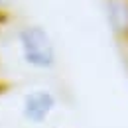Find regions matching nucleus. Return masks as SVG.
Instances as JSON below:
<instances>
[{"instance_id":"7ed1b4c3","label":"nucleus","mask_w":128,"mask_h":128,"mask_svg":"<svg viewBox=\"0 0 128 128\" xmlns=\"http://www.w3.org/2000/svg\"><path fill=\"white\" fill-rule=\"evenodd\" d=\"M106 16H108L112 30L128 40V0H108Z\"/></svg>"},{"instance_id":"f257e3e1","label":"nucleus","mask_w":128,"mask_h":128,"mask_svg":"<svg viewBox=\"0 0 128 128\" xmlns=\"http://www.w3.org/2000/svg\"><path fill=\"white\" fill-rule=\"evenodd\" d=\"M24 61L36 69H49L55 65V46L42 26H26L18 34Z\"/></svg>"},{"instance_id":"f03ea898","label":"nucleus","mask_w":128,"mask_h":128,"mask_svg":"<svg viewBox=\"0 0 128 128\" xmlns=\"http://www.w3.org/2000/svg\"><path fill=\"white\" fill-rule=\"evenodd\" d=\"M57 104L55 95L48 89H36L30 91L24 96V104H22V114L28 122L32 124H44L48 120V116L53 112Z\"/></svg>"}]
</instances>
